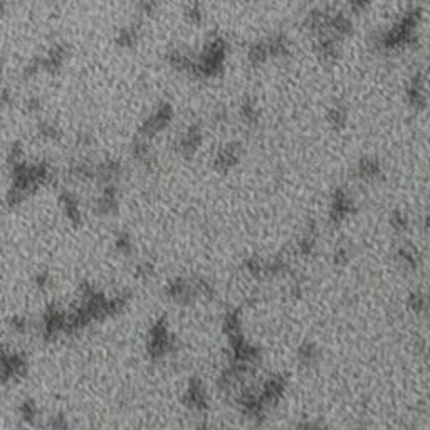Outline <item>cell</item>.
<instances>
[{
    "mask_svg": "<svg viewBox=\"0 0 430 430\" xmlns=\"http://www.w3.org/2000/svg\"><path fill=\"white\" fill-rule=\"evenodd\" d=\"M390 224H392L393 229L397 230H407V227H409V222H407V217L400 214V212H393L392 215H390Z\"/></svg>",
    "mask_w": 430,
    "mask_h": 430,
    "instance_id": "cell-8",
    "label": "cell"
},
{
    "mask_svg": "<svg viewBox=\"0 0 430 430\" xmlns=\"http://www.w3.org/2000/svg\"><path fill=\"white\" fill-rule=\"evenodd\" d=\"M298 358H299L301 363H304V365H311V363L316 361V358H318L316 346L311 343H304L303 346L298 349Z\"/></svg>",
    "mask_w": 430,
    "mask_h": 430,
    "instance_id": "cell-4",
    "label": "cell"
},
{
    "mask_svg": "<svg viewBox=\"0 0 430 430\" xmlns=\"http://www.w3.org/2000/svg\"><path fill=\"white\" fill-rule=\"evenodd\" d=\"M239 160V153L236 148H225L224 152H220L219 158H217V165H219L220 168H230L232 165H236Z\"/></svg>",
    "mask_w": 430,
    "mask_h": 430,
    "instance_id": "cell-3",
    "label": "cell"
},
{
    "mask_svg": "<svg viewBox=\"0 0 430 430\" xmlns=\"http://www.w3.org/2000/svg\"><path fill=\"white\" fill-rule=\"evenodd\" d=\"M348 260V252L344 249H340L335 252V264H344Z\"/></svg>",
    "mask_w": 430,
    "mask_h": 430,
    "instance_id": "cell-11",
    "label": "cell"
},
{
    "mask_svg": "<svg viewBox=\"0 0 430 430\" xmlns=\"http://www.w3.org/2000/svg\"><path fill=\"white\" fill-rule=\"evenodd\" d=\"M246 269L251 274H254V276H264V264L260 260H257L256 257L246 260Z\"/></svg>",
    "mask_w": 430,
    "mask_h": 430,
    "instance_id": "cell-9",
    "label": "cell"
},
{
    "mask_svg": "<svg viewBox=\"0 0 430 430\" xmlns=\"http://www.w3.org/2000/svg\"><path fill=\"white\" fill-rule=\"evenodd\" d=\"M380 173V167L375 160H365L360 163V176L363 178H373Z\"/></svg>",
    "mask_w": 430,
    "mask_h": 430,
    "instance_id": "cell-5",
    "label": "cell"
},
{
    "mask_svg": "<svg viewBox=\"0 0 430 430\" xmlns=\"http://www.w3.org/2000/svg\"><path fill=\"white\" fill-rule=\"evenodd\" d=\"M185 402H187L188 407H193V409H198V410L207 407L202 383L198 382V380H192V383H190V387H188V392H187V397H185Z\"/></svg>",
    "mask_w": 430,
    "mask_h": 430,
    "instance_id": "cell-1",
    "label": "cell"
},
{
    "mask_svg": "<svg viewBox=\"0 0 430 430\" xmlns=\"http://www.w3.org/2000/svg\"><path fill=\"white\" fill-rule=\"evenodd\" d=\"M344 119H346V114H344V111L341 108H335L333 111H331V114H330V121L333 123L335 126L343 125Z\"/></svg>",
    "mask_w": 430,
    "mask_h": 430,
    "instance_id": "cell-10",
    "label": "cell"
},
{
    "mask_svg": "<svg viewBox=\"0 0 430 430\" xmlns=\"http://www.w3.org/2000/svg\"><path fill=\"white\" fill-rule=\"evenodd\" d=\"M224 330L229 336L241 333V318H239L237 311H230L225 314L224 319Z\"/></svg>",
    "mask_w": 430,
    "mask_h": 430,
    "instance_id": "cell-2",
    "label": "cell"
},
{
    "mask_svg": "<svg viewBox=\"0 0 430 430\" xmlns=\"http://www.w3.org/2000/svg\"><path fill=\"white\" fill-rule=\"evenodd\" d=\"M409 308L415 313H422L425 311V308H427V301H425L422 294L415 292V294H412L409 298Z\"/></svg>",
    "mask_w": 430,
    "mask_h": 430,
    "instance_id": "cell-7",
    "label": "cell"
},
{
    "mask_svg": "<svg viewBox=\"0 0 430 430\" xmlns=\"http://www.w3.org/2000/svg\"><path fill=\"white\" fill-rule=\"evenodd\" d=\"M397 259L400 260L403 265H407V267H415V265H417V256H415V252L412 251V249H409V247H402V249H398Z\"/></svg>",
    "mask_w": 430,
    "mask_h": 430,
    "instance_id": "cell-6",
    "label": "cell"
}]
</instances>
